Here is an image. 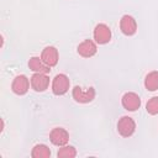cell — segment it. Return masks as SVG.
<instances>
[{
	"instance_id": "cell-1",
	"label": "cell",
	"mask_w": 158,
	"mask_h": 158,
	"mask_svg": "<svg viewBox=\"0 0 158 158\" xmlns=\"http://www.w3.org/2000/svg\"><path fill=\"white\" fill-rule=\"evenodd\" d=\"M72 96L79 104H88L95 99V89L93 86L84 89L79 85H75L72 90Z\"/></svg>"
},
{
	"instance_id": "cell-2",
	"label": "cell",
	"mask_w": 158,
	"mask_h": 158,
	"mask_svg": "<svg viewBox=\"0 0 158 158\" xmlns=\"http://www.w3.org/2000/svg\"><path fill=\"white\" fill-rule=\"evenodd\" d=\"M70 86V80L65 74H57L52 80V93L57 96L64 95Z\"/></svg>"
},
{
	"instance_id": "cell-3",
	"label": "cell",
	"mask_w": 158,
	"mask_h": 158,
	"mask_svg": "<svg viewBox=\"0 0 158 158\" xmlns=\"http://www.w3.org/2000/svg\"><path fill=\"white\" fill-rule=\"evenodd\" d=\"M136 131V122L130 116H122L117 122V132L122 137H131Z\"/></svg>"
},
{
	"instance_id": "cell-4",
	"label": "cell",
	"mask_w": 158,
	"mask_h": 158,
	"mask_svg": "<svg viewBox=\"0 0 158 158\" xmlns=\"http://www.w3.org/2000/svg\"><path fill=\"white\" fill-rule=\"evenodd\" d=\"M93 36L98 44H106L111 40V30L106 23H98L94 28Z\"/></svg>"
},
{
	"instance_id": "cell-5",
	"label": "cell",
	"mask_w": 158,
	"mask_h": 158,
	"mask_svg": "<svg viewBox=\"0 0 158 158\" xmlns=\"http://www.w3.org/2000/svg\"><path fill=\"white\" fill-rule=\"evenodd\" d=\"M121 104H122L125 110H127V111H136L141 106V99H139V96L136 93L128 91V93H125L122 95Z\"/></svg>"
},
{
	"instance_id": "cell-6",
	"label": "cell",
	"mask_w": 158,
	"mask_h": 158,
	"mask_svg": "<svg viewBox=\"0 0 158 158\" xmlns=\"http://www.w3.org/2000/svg\"><path fill=\"white\" fill-rule=\"evenodd\" d=\"M31 88L37 91V93H42L46 89H48V85H49V77L44 73H35L31 79Z\"/></svg>"
},
{
	"instance_id": "cell-7",
	"label": "cell",
	"mask_w": 158,
	"mask_h": 158,
	"mask_svg": "<svg viewBox=\"0 0 158 158\" xmlns=\"http://www.w3.org/2000/svg\"><path fill=\"white\" fill-rule=\"evenodd\" d=\"M49 139H51V142L54 146L62 147V146H65L68 143V141H69V133L63 127H56V128H53L51 131Z\"/></svg>"
},
{
	"instance_id": "cell-8",
	"label": "cell",
	"mask_w": 158,
	"mask_h": 158,
	"mask_svg": "<svg viewBox=\"0 0 158 158\" xmlns=\"http://www.w3.org/2000/svg\"><path fill=\"white\" fill-rule=\"evenodd\" d=\"M77 52L83 58H90V57L95 56L96 52H98L96 42L93 41V40H85V41H83L81 43L78 44Z\"/></svg>"
},
{
	"instance_id": "cell-9",
	"label": "cell",
	"mask_w": 158,
	"mask_h": 158,
	"mask_svg": "<svg viewBox=\"0 0 158 158\" xmlns=\"http://www.w3.org/2000/svg\"><path fill=\"white\" fill-rule=\"evenodd\" d=\"M30 84H31V81L28 80V78L26 75L21 74V75L15 77V79L12 80L11 90L16 95H25L30 89Z\"/></svg>"
},
{
	"instance_id": "cell-10",
	"label": "cell",
	"mask_w": 158,
	"mask_h": 158,
	"mask_svg": "<svg viewBox=\"0 0 158 158\" xmlns=\"http://www.w3.org/2000/svg\"><path fill=\"white\" fill-rule=\"evenodd\" d=\"M120 30L125 36H133L137 32V22L130 15H123L120 20Z\"/></svg>"
},
{
	"instance_id": "cell-11",
	"label": "cell",
	"mask_w": 158,
	"mask_h": 158,
	"mask_svg": "<svg viewBox=\"0 0 158 158\" xmlns=\"http://www.w3.org/2000/svg\"><path fill=\"white\" fill-rule=\"evenodd\" d=\"M41 58L42 60L48 65V67H54L57 65L58 60H59V53H58V49L53 46H48L46 47L43 51H42V54H41Z\"/></svg>"
},
{
	"instance_id": "cell-12",
	"label": "cell",
	"mask_w": 158,
	"mask_h": 158,
	"mask_svg": "<svg viewBox=\"0 0 158 158\" xmlns=\"http://www.w3.org/2000/svg\"><path fill=\"white\" fill-rule=\"evenodd\" d=\"M28 68L35 73H44L48 74L51 72V67H48L41 57H31L28 60Z\"/></svg>"
},
{
	"instance_id": "cell-13",
	"label": "cell",
	"mask_w": 158,
	"mask_h": 158,
	"mask_svg": "<svg viewBox=\"0 0 158 158\" xmlns=\"http://www.w3.org/2000/svg\"><path fill=\"white\" fill-rule=\"evenodd\" d=\"M144 86L149 91H156L158 89V72L152 70L144 78Z\"/></svg>"
},
{
	"instance_id": "cell-14",
	"label": "cell",
	"mask_w": 158,
	"mask_h": 158,
	"mask_svg": "<svg viewBox=\"0 0 158 158\" xmlns=\"http://www.w3.org/2000/svg\"><path fill=\"white\" fill-rule=\"evenodd\" d=\"M31 156L33 158H49L51 157V149L46 144H36L32 148Z\"/></svg>"
},
{
	"instance_id": "cell-15",
	"label": "cell",
	"mask_w": 158,
	"mask_h": 158,
	"mask_svg": "<svg viewBox=\"0 0 158 158\" xmlns=\"http://www.w3.org/2000/svg\"><path fill=\"white\" fill-rule=\"evenodd\" d=\"M77 156V151L73 146H62L57 152L58 158H74Z\"/></svg>"
},
{
	"instance_id": "cell-16",
	"label": "cell",
	"mask_w": 158,
	"mask_h": 158,
	"mask_svg": "<svg viewBox=\"0 0 158 158\" xmlns=\"http://www.w3.org/2000/svg\"><path fill=\"white\" fill-rule=\"evenodd\" d=\"M146 110L149 115H157L158 114V96H153L147 101Z\"/></svg>"
}]
</instances>
